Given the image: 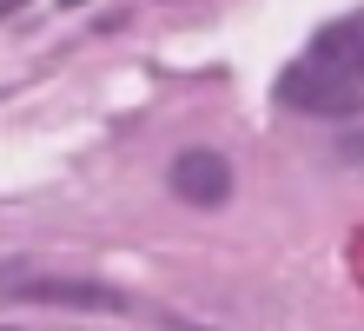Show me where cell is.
<instances>
[{"mask_svg": "<svg viewBox=\"0 0 364 331\" xmlns=\"http://www.w3.org/2000/svg\"><path fill=\"white\" fill-rule=\"evenodd\" d=\"M278 100L291 106V113H311V120H351L358 113V80L351 73H338L331 60H318V53H305L298 66H285L278 73Z\"/></svg>", "mask_w": 364, "mask_h": 331, "instance_id": "6da1fadb", "label": "cell"}, {"mask_svg": "<svg viewBox=\"0 0 364 331\" xmlns=\"http://www.w3.org/2000/svg\"><path fill=\"white\" fill-rule=\"evenodd\" d=\"M0 292L27 298V305H67V312H126V298L100 278H27V272H0Z\"/></svg>", "mask_w": 364, "mask_h": 331, "instance_id": "7a4b0ae2", "label": "cell"}, {"mask_svg": "<svg viewBox=\"0 0 364 331\" xmlns=\"http://www.w3.org/2000/svg\"><path fill=\"white\" fill-rule=\"evenodd\" d=\"M173 192L186 206H225L232 199V159L212 146H186L173 159Z\"/></svg>", "mask_w": 364, "mask_h": 331, "instance_id": "3957f363", "label": "cell"}, {"mask_svg": "<svg viewBox=\"0 0 364 331\" xmlns=\"http://www.w3.org/2000/svg\"><path fill=\"white\" fill-rule=\"evenodd\" d=\"M311 53L331 60L338 73H351V80L364 86V14H358V20H338V27H325V33L311 40Z\"/></svg>", "mask_w": 364, "mask_h": 331, "instance_id": "277c9868", "label": "cell"}, {"mask_svg": "<svg viewBox=\"0 0 364 331\" xmlns=\"http://www.w3.org/2000/svg\"><path fill=\"white\" fill-rule=\"evenodd\" d=\"M338 159H358V166H364V126H358V132H345V140H338Z\"/></svg>", "mask_w": 364, "mask_h": 331, "instance_id": "5b68a950", "label": "cell"}, {"mask_svg": "<svg viewBox=\"0 0 364 331\" xmlns=\"http://www.w3.org/2000/svg\"><path fill=\"white\" fill-rule=\"evenodd\" d=\"M60 7H87V0H60Z\"/></svg>", "mask_w": 364, "mask_h": 331, "instance_id": "8992f818", "label": "cell"}, {"mask_svg": "<svg viewBox=\"0 0 364 331\" xmlns=\"http://www.w3.org/2000/svg\"><path fill=\"white\" fill-rule=\"evenodd\" d=\"M0 331H14V325H0Z\"/></svg>", "mask_w": 364, "mask_h": 331, "instance_id": "52a82bcc", "label": "cell"}]
</instances>
